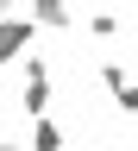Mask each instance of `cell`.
Instances as JSON below:
<instances>
[{"label":"cell","instance_id":"5b68a950","mask_svg":"<svg viewBox=\"0 0 138 151\" xmlns=\"http://www.w3.org/2000/svg\"><path fill=\"white\" fill-rule=\"evenodd\" d=\"M13 6H19V0H0V19H13Z\"/></svg>","mask_w":138,"mask_h":151},{"label":"cell","instance_id":"8992f818","mask_svg":"<svg viewBox=\"0 0 138 151\" xmlns=\"http://www.w3.org/2000/svg\"><path fill=\"white\" fill-rule=\"evenodd\" d=\"M0 151H25V145H13V139H0Z\"/></svg>","mask_w":138,"mask_h":151},{"label":"cell","instance_id":"3957f363","mask_svg":"<svg viewBox=\"0 0 138 151\" xmlns=\"http://www.w3.org/2000/svg\"><path fill=\"white\" fill-rule=\"evenodd\" d=\"M31 25H69V0H31Z\"/></svg>","mask_w":138,"mask_h":151},{"label":"cell","instance_id":"6da1fadb","mask_svg":"<svg viewBox=\"0 0 138 151\" xmlns=\"http://www.w3.org/2000/svg\"><path fill=\"white\" fill-rule=\"evenodd\" d=\"M38 38V25H31V13H13V19H0V63H13L19 50H25Z\"/></svg>","mask_w":138,"mask_h":151},{"label":"cell","instance_id":"277c9868","mask_svg":"<svg viewBox=\"0 0 138 151\" xmlns=\"http://www.w3.org/2000/svg\"><path fill=\"white\" fill-rule=\"evenodd\" d=\"M119 107H126V113H138V82H126V88H119Z\"/></svg>","mask_w":138,"mask_h":151},{"label":"cell","instance_id":"7a4b0ae2","mask_svg":"<svg viewBox=\"0 0 138 151\" xmlns=\"http://www.w3.org/2000/svg\"><path fill=\"white\" fill-rule=\"evenodd\" d=\"M25 151H63V126L56 120H31V145Z\"/></svg>","mask_w":138,"mask_h":151}]
</instances>
